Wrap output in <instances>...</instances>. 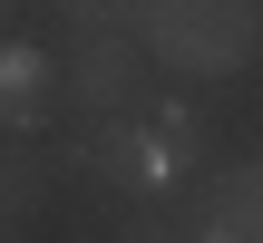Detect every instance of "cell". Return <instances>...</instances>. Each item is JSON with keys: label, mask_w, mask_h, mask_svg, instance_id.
<instances>
[{"label": "cell", "mask_w": 263, "mask_h": 243, "mask_svg": "<svg viewBox=\"0 0 263 243\" xmlns=\"http://www.w3.org/2000/svg\"><path fill=\"white\" fill-rule=\"evenodd\" d=\"M39 195H49V156L29 136H0V224H29Z\"/></svg>", "instance_id": "6"}, {"label": "cell", "mask_w": 263, "mask_h": 243, "mask_svg": "<svg viewBox=\"0 0 263 243\" xmlns=\"http://www.w3.org/2000/svg\"><path fill=\"white\" fill-rule=\"evenodd\" d=\"M127 243H195V234H166V224H127Z\"/></svg>", "instance_id": "8"}, {"label": "cell", "mask_w": 263, "mask_h": 243, "mask_svg": "<svg viewBox=\"0 0 263 243\" xmlns=\"http://www.w3.org/2000/svg\"><path fill=\"white\" fill-rule=\"evenodd\" d=\"M137 39L176 78H234L254 58L263 19H254V0H137Z\"/></svg>", "instance_id": "2"}, {"label": "cell", "mask_w": 263, "mask_h": 243, "mask_svg": "<svg viewBox=\"0 0 263 243\" xmlns=\"http://www.w3.org/2000/svg\"><path fill=\"white\" fill-rule=\"evenodd\" d=\"M195 243H263V166H224L195 195Z\"/></svg>", "instance_id": "4"}, {"label": "cell", "mask_w": 263, "mask_h": 243, "mask_svg": "<svg viewBox=\"0 0 263 243\" xmlns=\"http://www.w3.org/2000/svg\"><path fill=\"white\" fill-rule=\"evenodd\" d=\"M49 97H59V68H49V49H29V39H0V136H29V127L49 117Z\"/></svg>", "instance_id": "5"}, {"label": "cell", "mask_w": 263, "mask_h": 243, "mask_svg": "<svg viewBox=\"0 0 263 243\" xmlns=\"http://www.w3.org/2000/svg\"><path fill=\"white\" fill-rule=\"evenodd\" d=\"M195 156H205V117L176 107V97H166V107H117V117H98V136L78 146V166H88L98 185L137 195V205H166Z\"/></svg>", "instance_id": "1"}, {"label": "cell", "mask_w": 263, "mask_h": 243, "mask_svg": "<svg viewBox=\"0 0 263 243\" xmlns=\"http://www.w3.org/2000/svg\"><path fill=\"white\" fill-rule=\"evenodd\" d=\"M0 10H10V0H0Z\"/></svg>", "instance_id": "10"}, {"label": "cell", "mask_w": 263, "mask_h": 243, "mask_svg": "<svg viewBox=\"0 0 263 243\" xmlns=\"http://www.w3.org/2000/svg\"><path fill=\"white\" fill-rule=\"evenodd\" d=\"M0 243H10V224H0Z\"/></svg>", "instance_id": "9"}, {"label": "cell", "mask_w": 263, "mask_h": 243, "mask_svg": "<svg viewBox=\"0 0 263 243\" xmlns=\"http://www.w3.org/2000/svg\"><path fill=\"white\" fill-rule=\"evenodd\" d=\"M68 29H137V0H59Z\"/></svg>", "instance_id": "7"}, {"label": "cell", "mask_w": 263, "mask_h": 243, "mask_svg": "<svg viewBox=\"0 0 263 243\" xmlns=\"http://www.w3.org/2000/svg\"><path fill=\"white\" fill-rule=\"evenodd\" d=\"M137 78H146V39H137V29H78L68 97H78L88 117H117V107H137Z\"/></svg>", "instance_id": "3"}]
</instances>
